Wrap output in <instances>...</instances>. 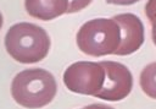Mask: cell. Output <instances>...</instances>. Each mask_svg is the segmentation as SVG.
<instances>
[{"label": "cell", "mask_w": 156, "mask_h": 109, "mask_svg": "<svg viewBox=\"0 0 156 109\" xmlns=\"http://www.w3.org/2000/svg\"><path fill=\"white\" fill-rule=\"evenodd\" d=\"M151 34H152V40H154V44L156 45V20L154 22H151Z\"/></svg>", "instance_id": "obj_12"}, {"label": "cell", "mask_w": 156, "mask_h": 109, "mask_svg": "<svg viewBox=\"0 0 156 109\" xmlns=\"http://www.w3.org/2000/svg\"><path fill=\"white\" fill-rule=\"evenodd\" d=\"M112 18L121 28V43L115 55H129L135 53L145 39V29L141 20L129 12L116 15Z\"/></svg>", "instance_id": "obj_6"}, {"label": "cell", "mask_w": 156, "mask_h": 109, "mask_svg": "<svg viewBox=\"0 0 156 109\" xmlns=\"http://www.w3.org/2000/svg\"><path fill=\"white\" fill-rule=\"evenodd\" d=\"M24 6L32 17L50 21L67 13L68 0H24Z\"/></svg>", "instance_id": "obj_7"}, {"label": "cell", "mask_w": 156, "mask_h": 109, "mask_svg": "<svg viewBox=\"0 0 156 109\" xmlns=\"http://www.w3.org/2000/svg\"><path fill=\"white\" fill-rule=\"evenodd\" d=\"M2 22H4V20H2V15H1V12H0V29H1V27H2Z\"/></svg>", "instance_id": "obj_13"}, {"label": "cell", "mask_w": 156, "mask_h": 109, "mask_svg": "<svg viewBox=\"0 0 156 109\" xmlns=\"http://www.w3.org/2000/svg\"><path fill=\"white\" fill-rule=\"evenodd\" d=\"M91 0H68V10L67 13H74L83 9H85Z\"/></svg>", "instance_id": "obj_9"}, {"label": "cell", "mask_w": 156, "mask_h": 109, "mask_svg": "<svg viewBox=\"0 0 156 109\" xmlns=\"http://www.w3.org/2000/svg\"><path fill=\"white\" fill-rule=\"evenodd\" d=\"M140 87L146 96L156 99V61L143 69L140 73Z\"/></svg>", "instance_id": "obj_8"}, {"label": "cell", "mask_w": 156, "mask_h": 109, "mask_svg": "<svg viewBox=\"0 0 156 109\" xmlns=\"http://www.w3.org/2000/svg\"><path fill=\"white\" fill-rule=\"evenodd\" d=\"M105 81V70L100 62L77 61L63 72V83L73 93L96 96Z\"/></svg>", "instance_id": "obj_4"}, {"label": "cell", "mask_w": 156, "mask_h": 109, "mask_svg": "<svg viewBox=\"0 0 156 109\" xmlns=\"http://www.w3.org/2000/svg\"><path fill=\"white\" fill-rule=\"evenodd\" d=\"M5 47L16 61L33 64L48 55L50 38L43 27L29 22H20L11 26L6 32Z\"/></svg>", "instance_id": "obj_1"}, {"label": "cell", "mask_w": 156, "mask_h": 109, "mask_svg": "<svg viewBox=\"0 0 156 109\" xmlns=\"http://www.w3.org/2000/svg\"><path fill=\"white\" fill-rule=\"evenodd\" d=\"M121 43V28L113 18H93L77 32L79 50L90 56L115 54Z\"/></svg>", "instance_id": "obj_3"}, {"label": "cell", "mask_w": 156, "mask_h": 109, "mask_svg": "<svg viewBox=\"0 0 156 109\" xmlns=\"http://www.w3.org/2000/svg\"><path fill=\"white\" fill-rule=\"evenodd\" d=\"M145 13L150 22L156 20V0H147L145 5Z\"/></svg>", "instance_id": "obj_10"}, {"label": "cell", "mask_w": 156, "mask_h": 109, "mask_svg": "<svg viewBox=\"0 0 156 109\" xmlns=\"http://www.w3.org/2000/svg\"><path fill=\"white\" fill-rule=\"evenodd\" d=\"M57 83L51 72L44 69H26L18 72L11 83L15 102L24 108H41L56 96Z\"/></svg>", "instance_id": "obj_2"}, {"label": "cell", "mask_w": 156, "mask_h": 109, "mask_svg": "<svg viewBox=\"0 0 156 109\" xmlns=\"http://www.w3.org/2000/svg\"><path fill=\"white\" fill-rule=\"evenodd\" d=\"M100 64L105 70V81L95 97L108 102L124 99L133 87V76L129 69L117 61L107 60Z\"/></svg>", "instance_id": "obj_5"}, {"label": "cell", "mask_w": 156, "mask_h": 109, "mask_svg": "<svg viewBox=\"0 0 156 109\" xmlns=\"http://www.w3.org/2000/svg\"><path fill=\"white\" fill-rule=\"evenodd\" d=\"M136 1H139V0H106L107 4L123 5V6H126V5H133V4H135Z\"/></svg>", "instance_id": "obj_11"}]
</instances>
